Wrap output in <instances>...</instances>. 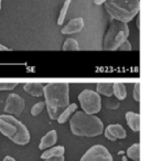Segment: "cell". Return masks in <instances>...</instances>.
<instances>
[{
	"mask_svg": "<svg viewBox=\"0 0 150 161\" xmlns=\"http://www.w3.org/2000/svg\"><path fill=\"white\" fill-rule=\"evenodd\" d=\"M25 110V99L18 94H10L7 97L5 105V112L8 115L19 116Z\"/></svg>",
	"mask_w": 150,
	"mask_h": 161,
	"instance_id": "8",
	"label": "cell"
},
{
	"mask_svg": "<svg viewBox=\"0 0 150 161\" xmlns=\"http://www.w3.org/2000/svg\"><path fill=\"white\" fill-rule=\"evenodd\" d=\"M127 157L134 161H139L140 158V145L134 143L127 149Z\"/></svg>",
	"mask_w": 150,
	"mask_h": 161,
	"instance_id": "18",
	"label": "cell"
},
{
	"mask_svg": "<svg viewBox=\"0 0 150 161\" xmlns=\"http://www.w3.org/2000/svg\"><path fill=\"white\" fill-rule=\"evenodd\" d=\"M113 95L118 101H124L127 97V90H126L125 84L113 83Z\"/></svg>",
	"mask_w": 150,
	"mask_h": 161,
	"instance_id": "16",
	"label": "cell"
},
{
	"mask_svg": "<svg viewBox=\"0 0 150 161\" xmlns=\"http://www.w3.org/2000/svg\"><path fill=\"white\" fill-rule=\"evenodd\" d=\"M104 106L108 109H117L119 107V101L116 98V97L113 95V96L106 97L105 99L103 101Z\"/></svg>",
	"mask_w": 150,
	"mask_h": 161,
	"instance_id": "20",
	"label": "cell"
},
{
	"mask_svg": "<svg viewBox=\"0 0 150 161\" xmlns=\"http://www.w3.org/2000/svg\"><path fill=\"white\" fill-rule=\"evenodd\" d=\"M84 28V20L82 18L72 19L67 25H65L64 28H62L61 32L63 34H74L80 32Z\"/></svg>",
	"mask_w": 150,
	"mask_h": 161,
	"instance_id": "10",
	"label": "cell"
},
{
	"mask_svg": "<svg viewBox=\"0 0 150 161\" xmlns=\"http://www.w3.org/2000/svg\"><path fill=\"white\" fill-rule=\"evenodd\" d=\"M23 90H25L28 94L32 95V96L41 97V96H43L44 86L41 83H25V85H23Z\"/></svg>",
	"mask_w": 150,
	"mask_h": 161,
	"instance_id": "13",
	"label": "cell"
},
{
	"mask_svg": "<svg viewBox=\"0 0 150 161\" xmlns=\"http://www.w3.org/2000/svg\"><path fill=\"white\" fill-rule=\"evenodd\" d=\"M69 127L72 134L80 137H96L104 131L103 121L98 117L84 112H77L72 115Z\"/></svg>",
	"mask_w": 150,
	"mask_h": 161,
	"instance_id": "2",
	"label": "cell"
},
{
	"mask_svg": "<svg viewBox=\"0 0 150 161\" xmlns=\"http://www.w3.org/2000/svg\"><path fill=\"white\" fill-rule=\"evenodd\" d=\"M131 44H130V42L128 40H126L125 42H123L120 45H119V47L117 50H120V51H131Z\"/></svg>",
	"mask_w": 150,
	"mask_h": 161,
	"instance_id": "25",
	"label": "cell"
},
{
	"mask_svg": "<svg viewBox=\"0 0 150 161\" xmlns=\"http://www.w3.org/2000/svg\"><path fill=\"white\" fill-rule=\"evenodd\" d=\"M16 82H0V91H12L17 87Z\"/></svg>",
	"mask_w": 150,
	"mask_h": 161,
	"instance_id": "23",
	"label": "cell"
},
{
	"mask_svg": "<svg viewBox=\"0 0 150 161\" xmlns=\"http://www.w3.org/2000/svg\"><path fill=\"white\" fill-rule=\"evenodd\" d=\"M79 101L81 104L83 112L88 115H95L101 112L102 99L101 95L92 90H84L80 93Z\"/></svg>",
	"mask_w": 150,
	"mask_h": 161,
	"instance_id": "6",
	"label": "cell"
},
{
	"mask_svg": "<svg viewBox=\"0 0 150 161\" xmlns=\"http://www.w3.org/2000/svg\"><path fill=\"white\" fill-rule=\"evenodd\" d=\"M58 141V132L56 130H50L47 134L41 138L40 145H39V149L40 150H47L49 148L53 147L55 142Z\"/></svg>",
	"mask_w": 150,
	"mask_h": 161,
	"instance_id": "11",
	"label": "cell"
},
{
	"mask_svg": "<svg viewBox=\"0 0 150 161\" xmlns=\"http://www.w3.org/2000/svg\"><path fill=\"white\" fill-rule=\"evenodd\" d=\"M105 137L110 141H116L117 139H125L127 132L119 124H112L105 129Z\"/></svg>",
	"mask_w": 150,
	"mask_h": 161,
	"instance_id": "9",
	"label": "cell"
},
{
	"mask_svg": "<svg viewBox=\"0 0 150 161\" xmlns=\"http://www.w3.org/2000/svg\"><path fill=\"white\" fill-rule=\"evenodd\" d=\"M65 148L63 146H56V147H51L49 149H47L45 151H43V153L41 154V159L45 160V159L52 158V157H60L64 156Z\"/></svg>",
	"mask_w": 150,
	"mask_h": 161,
	"instance_id": "14",
	"label": "cell"
},
{
	"mask_svg": "<svg viewBox=\"0 0 150 161\" xmlns=\"http://www.w3.org/2000/svg\"><path fill=\"white\" fill-rule=\"evenodd\" d=\"M126 121L132 131L138 132L140 130V115L138 113L127 112L126 113Z\"/></svg>",
	"mask_w": 150,
	"mask_h": 161,
	"instance_id": "12",
	"label": "cell"
},
{
	"mask_svg": "<svg viewBox=\"0 0 150 161\" xmlns=\"http://www.w3.org/2000/svg\"><path fill=\"white\" fill-rule=\"evenodd\" d=\"M105 1H106V0H94V3H95V5H97V6H101V5H103Z\"/></svg>",
	"mask_w": 150,
	"mask_h": 161,
	"instance_id": "28",
	"label": "cell"
},
{
	"mask_svg": "<svg viewBox=\"0 0 150 161\" xmlns=\"http://www.w3.org/2000/svg\"><path fill=\"white\" fill-rule=\"evenodd\" d=\"M3 161H16L14 160L12 157H10V156H7V157H5V159H3Z\"/></svg>",
	"mask_w": 150,
	"mask_h": 161,
	"instance_id": "29",
	"label": "cell"
},
{
	"mask_svg": "<svg viewBox=\"0 0 150 161\" xmlns=\"http://www.w3.org/2000/svg\"><path fill=\"white\" fill-rule=\"evenodd\" d=\"M1 5H3V0H0V10H1Z\"/></svg>",
	"mask_w": 150,
	"mask_h": 161,
	"instance_id": "31",
	"label": "cell"
},
{
	"mask_svg": "<svg viewBox=\"0 0 150 161\" xmlns=\"http://www.w3.org/2000/svg\"><path fill=\"white\" fill-rule=\"evenodd\" d=\"M0 132L17 145L25 146L30 141L28 128L12 115H0Z\"/></svg>",
	"mask_w": 150,
	"mask_h": 161,
	"instance_id": "3",
	"label": "cell"
},
{
	"mask_svg": "<svg viewBox=\"0 0 150 161\" xmlns=\"http://www.w3.org/2000/svg\"><path fill=\"white\" fill-rule=\"evenodd\" d=\"M121 160H123V161H127V158H126V157L124 156L123 158H121Z\"/></svg>",
	"mask_w": 150,
	"mask_h": 161,
	"instance_id": "30",
	"label": "cell"
},
{
	"mask_svg": "<svg viewBox=\"0 0 150 161\" xmlns=\"http://www.w3.org/2000/svg\"><path fill=\"white\" fill-rule=\"evenodd\" d=\"M65 158L64 156H60V157H52V158L45 159L44 161H64Z\"/></svg>",
	"mask_w": 150,
	"mask_h": 161,
	"instance_id": "26",
	"label": "cell"
},
{
	"mask_svg": "<svg viewBox=\"0 0 150 161\" xmlns=\"http://www.w3.org/2000/svg\"><path fill=\"white\" fill-rule=\"evenodd\" d=\"M0 51H11V49H10V47H6V45H3V44H1V43H0Z\"/></svg>",
	"mask_w": 150,
	"mask_h": 161,
	"instance_id": "27",
	"label": "cell"
},
{
	"mask_svg": "<svg viewBox=\"0 0 150 161\" xmlns=\"http://www.w3.org/2000/svg\"><path fill=\"white\" fill-rule=\"evenodd\" d=\"M96 93L106 97L113 96V83H98L96 86Z\"/></svg>",
	"mask_w": 150,
	"mask_h": 161,
	"instance_id": "17",
	"label": "cell"
},
{
	"mask_svg": "<svg viewBox=\"0 0 150 161\" xmlns=\"http://www.w3.org/2000/svg\"><path fill=\"white\" fill-rule=\"evenodd\" d=\"M105 9L113 19L121 22H129L140 10L139 0H106Z\"/></svg>",
	"mask_w": 150,
	"mask_h": 161,
	"instance_id": "4",
	"label": "cell"
},
{
	"mask_svg": "<svg viewBox=\"0 0 150 161\" xmlns=\"http://www.w3.org/2000/svg\"><path fill=\"white\" fill-rule=\"evenodd\" d=\"M69 84L49 83L44 86L43 96L45 107L52 120H56L60 114L69 105Z\"/></svg>",
	"mask_w": 150,
	"mask_h": 161,
	"instance_id": "1",
	"label": "cell"
},
{
	"mask_svg": "<svg viewBox=\"0 0 150 161\" xmlns=\"http://www.w3.org/2000/svg\"><path fill=\"white\" fill-rule=\"evenodd\" d=\"M44 107H45L44 102H39V103L33 105V107L31 108V115L32 116H39V114L44 109Z\"/></svg>",
	"mask_w": 150,
	"mask_h": 161,
	"instance_id": "22",
	"label": "cell"
},
{
	"mask_svg": "<svg viewBox=\"0 0 150 161\" xmlns=\"http://www.w3.org/2000/svg\"><path fill=\"white\" fill-rule=\"evenodd\" d=\"M69 6H71V0H65L64 5H63L62 9H61L60 16H58V25H62L63 23H64L65 17H66L67 10H69Z\"/></svg>",
	"mask_w": 150,
	"mask_h": 161,
	"instance_id": "21",
	"label": "cell"
},
{
	"mask_svg": "<svg viewBox=\"0 0 150 161\" xmlns=\"http://www.w3.org/2000/svg\"><path fill=\"white\" fill-rule=\"evenodd\" d=\"M77 109V105L76 104H69V106H67L66 108H65L64 110H63L62 113L60 114V116L58 117V124H65L67 120H69V118L72 116V115L74 114V112Z\"/></svg>",
	"mask_w": 150,
	"mask_h": 161,
	"instance_id": "15",
	"label": "cell"
},
{
	"mask_svg": "<svg viewBox=\"0 0 150 161\" xmlns=\"http://www.w3.org/2000/svg\"><path fill=\"white\" fill-rule=\"evenodd\" d=\"M80 161H113V157L106 147L95 145L83 154Z\"/></svg>",
	"mask_w": 150,
	"mask_h": 161,
	"instance_id": "7",
	"label": "cell"
},
{
	"mask_svg": "<svg viewBox=\"0 0 150 161\" xmlns=\"http://www.w3.org/2000/svg\"><path fill=\"white\" fill-rule=\"evenodd\" d=\"M63 51H79L80 50V44L76 40L74 39H66L65 42L63 43L62 47Z\"/></svg>",
	"mask_w": 150,
	"mask_h": 161,
	"instance_id": "19",
	"label": "cell"
},
{
	"mask_svg": "<svg viewBox=\"0 0 150 161\" xmlns=\"http://www.w3.org/2000/svg\"><path fill=\"white\" fill-rule=\"evenodd\" d=\"M134 99L140 102V82H137L134 85Z\"/></svg>",
	"mask_w": 150,
	"mask_h": 161,
	"instance_id": "24",
	"label": "cell"
},
{
	"mask_svg": "<svg viewBox=\"0 0 150 161\" xmlns=\"http://www.w3.org/2000/svg\"><path fill=\"white\" fill-rule=\"evenodd\" d=\"M128 36H129V28L127 23L112 18L110 25L104 36L103 49L105 51H116L121 43L128 40Z\"/></svg>",
	"mask_w": 150,
	"mask_h": 161,
	"instance_id": "5",
	"label": "cell"
}]
</instances>
